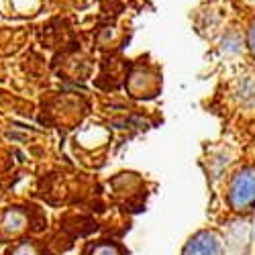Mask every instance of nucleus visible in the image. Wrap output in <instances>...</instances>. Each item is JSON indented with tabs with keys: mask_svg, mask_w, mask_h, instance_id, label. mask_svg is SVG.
I'll list each match as a JSON object with an SVG mask.
<instances>
[{
	"mask_svg": "<svg viewBox=\"0 0 255 255\" xmlns=\"http://www.w3.org/2000/svg\"><path fill=\"white\" fill-rule=\"evenodd\" d=\"M255 202V169L247 167L237 174L231 186V204L237 210H247Z\"/></svg>",
	"mask_w": 255,
	"mask_h": 255,
	"instance_id": "obj_1",
	"label": "nucleus"
},
{
	"mask_svg": "<svg viewBox=\"0 0 255 255\" xmlns=\"http://www.w3.org/2000/svg\"><path fill=\"white\" fill-rule=\"evenodd\" d=\"M249 47H251V51H253V55H255V23H253V27H251V31H249Z\"/></svg>",
	"mask_w": 255,
	"mask_h": 255,
	"instance_id": "obj_4",
	"label": "nucleus"
},
{
	"mask_svg": "<svg viewBox=\"0 0 255 255\" xmlns=\"http://www.w3.org/2000/svg\"><path fill=\"white\" fill-rule=\"evenodd\" d=\"M184 255H219V239L215 233H200L184 249Z\"/></svg>",
	"mask_w": 255,
	"mask_h": 255,
	"instance_id": "obj_2",
	"label": "nucleus"
},
{
	"mask_svg": "<svg viewBox=\"0 0 255 255\" xmlns=\"http://www.w3.org/2000/svg\"><path fill=\"white\" fill-rule=\"evenodd\" d=\"M92 255H119V251L115 245H98Z\"/></svg>",
	"mask_w": 255,
	"mask_h": 255,
	"instance_id": "obj_3",
	"label": "nucleus"
}]
</instances>
